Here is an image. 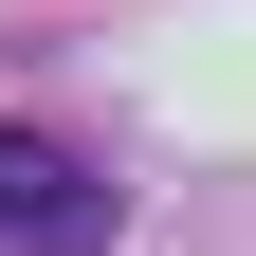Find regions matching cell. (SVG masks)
Returning a JSON list of instances; mask_svg holds the SVG:
<instances>
[{
  "label": "cell",
  "mask_w": 256,
  "mask_h": 256,
  "mask_svg": "<svg viewBox=\"0 0 256 256\" xmlns=\"http://www.w3.org/2000/svg\"><path fill=\"white\" fill-rule=\"evenodd\" d=\"M110 238H128V183L74 128H0V256H110Z\"/></svg>",
  "instance_id": "cell-1"
}]
</instances>
